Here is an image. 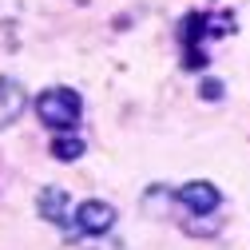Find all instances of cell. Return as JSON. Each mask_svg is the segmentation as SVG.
Masks as SVG:
<instances>
[{
  "label": "cell",
  "instance_id": "obj_5",
  "mask_svg": "<svg viewBox=\"0 0 250 250\" xmlns=\"http://www.w3.org/2000/svg\"><path fill=\"white\" fill-rule=\"evenodd\" d=\"M24 107H28V91H24V83L12 80V76H0V131L12 127V123L24 115Z\"/></svg>",
  "mask_w": 250,
  "mask_h": 250
},
{
  "label": "cell",
  "instance_id": "obj_6",
  "mask_svg": "<svg viewBox=\"0 0 250 250\" xmlns=\"http://www.w3.org/2000/svg\"><path fill=\"white\" fill-rule=\"evenodd\" d=\"M36 210H40V218H48V223H56V227H68V191L64 187H44V191L36 195Z\"/></svg>",
  "mask_w": 250,
  "mask_h": 250
},
{
  "label": "cell",
  "instance_id": "obj_1",
  "mask_svg": "<svg viewBox=\"0 0 250 250\" xmlns=\"http://www.w3.org/2000/svg\"><path fill=\"white\" fill-rule=\"evenodd\" d=\"M234 12L223 8V12H187L179 20V56H183V68L187 72H203L207 68V44L218 40V36H230L234 32Z\"/></svg>",
  "mask_w": 250,
  "mask_h": 250
},
{
  "label": "cell",
  "instance_id": "obj_2",
  "mask_svg": "<svg viewBox=\"0 0 250 250\" xmlns=\"http://www.w3.org/2000/svg\"><path fill=\"white\" fill-rule=\"evenodd\" d=\"M36 115L48 131L56 135H72L76 131V123L83 115V100H80V91L76 87H64V83H56L48 91H40L36 96Z\"/></svg>",
  "mask_w": 250,
  "mask_h": 250
},
{
  "label": "cell",
  "instance_id": "obj_4",
  "mask_svg": "<svg viewBox=\"0 0 250 250\" xmlns=\"http://www.w3.org/2000/svg\"><path fill=\"white\" fill-rule=\"evenodd\" d=\"M171 199L191 214V218H214V210L223 207V191H218L210 179H191V183L175 187ZM191 218H187V223H191Z\"/></svg>",
  "mask_w": 250,
  "mask_h": 250
},
{
  "label": "cell",
  "instance_id": "obj_3",
  "mask_svg": "<svg viewBox=\"0 0 250 250\" xmlns=\"http://www.w3.org/2000/svg\"><path fill=\"white\" fill-rule=\"evenodd\" d=\"M115 227V207L104 203V199H83L80 207H72L68 214V227H64V238H104L107 230Z\"/></svg>",
  "mask_w": 250,
  "mask_h": 250
},
{
  "label": "cell",
  "instance_id": "obj_7",
  "mask_svg": "<svg viewBox=\"0 0 250 250\" xmlns=\"http://www.w3.org/2000/svg\"><path fill=\"white\" fill-rule=\"evenodd\" d=\"M52 155H56L60 163H72V159L83 155V139L80 135H56L52 139Z\"/></svg>",
  "mask_w": 250,
  "mask_h": 250
},
{
  "label": "cell",
  "instance_id": "obj_8",
  "mask_svg": "<svg viewBox=\"0 0 250 250\" xmlns=\"http://www.w3.org/2000/svg\"><path fill=\"white\" fill-rule=\"evenodd\" d=\"M199 96H203V100H223V80H203Z\"/></svg>",
  "mask_w": 250,
  "mask_h": 250
}]
</instances>
